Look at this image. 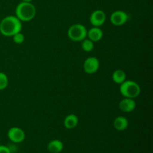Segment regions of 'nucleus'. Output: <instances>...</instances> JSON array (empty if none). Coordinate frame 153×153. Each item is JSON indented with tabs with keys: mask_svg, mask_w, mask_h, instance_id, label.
Returning a JSON list of instances; mask_svg holds the SVG:
<instances>
[{
	"mask_svg": "<svg viewBox=\"0 0 153 153\" xmlns=\"http://www.w3.org/2000/svg\"><path fill=\"white\" fill-rule=\"evenodd\" d=\"M82 48L85 52H91L94 49V43L88 38H85L82 41Z\"/></svg>",
	"mask_w": 153,
	"mask_h": 153,
	"instance_id": "obj_15",
	"label": "nucleus"
},
{
	"mask_svg": "<svg viewBox=\"0 0 153 153\" xmlns=\"http://www.w3.org/2000/svg\"><path fill=\"white\" fill-rule=\"evenodd\" d=\"M47 149L51 153H60L64 149V144L59 140H52L48 143Z\"/></svg>",
	"mask_w": 153,
	"mask_h": 153,
	"instance_id": "obj_13",
	"label": "nucleus"
},
{
	"mask_svg": "<svg viewBox=\"0 0 153 153\" xmlns=\"http://www.w3.org/2000/svg\"><path fill=\"white\" fill-rule=\"evenodd\" d=\"M83 68L88 74H94L100 68V61L96 57H89L84 62Z\"/></svg>",
	"mask_w": 153,
	"mask_h": 153,
	"instance_id": "obj_6",
	"label": "nucleus"
},
{
	"mask_svg": "<svg viewBox=\"0 0 153 153\" xmlns=\"http://www.w3.org/2000/svg\"><path fill=\"white\" fill-rule=\"evenodd\" d=\"M7 147H8L9 150H10V153H13L15 152H16L18 149L17 146H16V143H11V144H10L9 146H7Z\"/></svg>",
	"mask_w": 153,
	"mask_h": 153,
	"instance_id": "obj_18",
	"label": "nucleus"
},
{
	"mask_svg": "<svg viewBox=\"0 0 153 153\" xmlns=\"http://www.w3.org/2000/svg\"><path fill=\"white\" fill-rule=\"evenodd\" d=\"M106 14L103 10H96L90 16L91 24L94 27H100L105 22Z\"/></svg>",
	"mask_w": 153,
	"mask_h": 153,
	"instance_id": "obj_8",
	"label": "nucleus"
},
{
	"mask_svg": "<svg viewBox=\"0 0 153 153\" xmlns=\"http://www.w3.org/2000/svg\"><path fill=\"white\" fill-rule=\"evenodd\" d=\"M128 126V121L125 117L119 116L114 120V127L117 131H124Z\"/></svg>",
	"mask_w": 153,
	"mask_h": 153,
	"instance_id": "obj_12",
	"label": "nucleus"
},
{
	"mask_svg": "<svg viewBox=\"0 0 153 153\" xmlns=\"http://www.w3.org/2000/svg\"><path fill=\"white\" fill-rule=\"evenodd\" d=\"M13 40L16 44H21L25 40V37H24L23 34H22L21 32L16 33V34L13 36Z\"/></svg>",
	"mask_w": 153,
	"mask_h": 153,
	"instance_id": "obj_17",
	"label": "nucleus"
},
{
	"mask_svg": "<svg viewBox=\"0 0 153 153\" xmlns=\"http://www.w3.org/2000/svg\"><path fill=\"white\" fill-rule=\"evenodd\" d=\"M7 137L13 143H19L24 140L25 134L22 128L19 127H12L7 131Z\"/></svg>",
	"mask_w": 153,
	"mask_h": 153,
	"instance_id": "obj_5",
	"label": "nucleus"
},
{
	"mask_svg": "<svg viewBox=\"0 0 153 153\" xmlns=\"http://www.w3.org/2000/svg\"><path fill=\"white\" fill-rule=\"evenodd\" d=\"M119 108L122 111L130 113L135 109L136 102L134 99L125 98L120 102Z\"/></svg>",
	"mask_w": 153,
	"mask_h": 153,
	"instance_id": "obj_9",
	"label": "nucleus"
},
{
	"mask_svg": "<svg viewBox=\"0 0 153 153\" xmlns=\"http://www.w3.org/2000/svg\"><path fill=\"white\" fill-rule=\"evenodd\" d=\"M0 153H10V152L7 146H0Z\"/></svg>",
	"mask_w": 153,
	"mask_h": 153,
	"instance_id": "obj_19",
	"label": "nucleus"
},
{
	"mask_svg": "<svg viewBox=\"0 0 153 153\" xmlns=\"http://www.w3.org/2000/svg\"><path fill=\"white\" fill-rule=\"evenodd\" d=\"M140 87L134 81L125 80L120 87V92L125 98L134 99L140 94Z\"/></svg>",
	"mask_w": 153,
	"mask_h": 153,
	"instance_id": "obj_3",
	"label": "nucleus"
},
{
	"mask_svg": "<svg viewBox=\"0 0 153 153\" xmlns=\"http://www.w3.org/2000/svg\"><path fill=\"white\" fill-rule=\"evenodd\" d=\"M16 16L22 22H28L34 18L36 15V7L31 2L21 1L16 7Z\"/></svg>",
	"mask_w": 153,
	"mask_h": 153,
	"instance_id": "obj_2",
	"label": "nucleus"
},
{
	"mask_svg": "<svg viewBox=\"0 0 153 153\" xmlns=\"http://www.w3.org/2000/svg\"><path fill=\"white\" fill-rule=\"evenodd\" d=\"M8 85V78L7 75L4 73L0 72V91L5 89Z\"/></svg>",
	"mask_w": 153,
	"mask_h": 153,
	"instance_id": "obj_16",
	"label": "nucleus"
},
{
	"mask_svg": "<svg viewBox=\"0 0 153 153\" xmlns=\"http://www.w3.org/2000/svg\"><path fill=\"white\" fill-rule=\"evenodd\" d=\"M22 1H25V2H31L33 0H22Z\"/></svg>",
	"mask_w": 153,
	"mask_h": 153,
	"instance_id": "obj_20",
	"label": "nucleus"
},
{
	"mask_svg": "<svg viewBox=\"0 0 153 153\" xmlns=\"http://www.w3.org/2000/svg\"><path fill=\"white\" fill-rule=\"evenodd\" d=\"M87 37L88 39L92 40L94 43L95 42H98L101 40V39L103 37V31L100 27H94L93 26L92 28H90L87 33Z\"/></svg>",
	"mask_w": 153,
	"mask_h": 153,
	"instance_id": "obj_10",
	"label": "nucleus"
},
{
	"mask_svg": "<svg viewBox=\"0 0 153 153\" xmlns=\"http://www.w3.org/2000/svg\"><path fill=\"white\" fill-rule=\"evenodd\" d=\"M22 22L16 16H7L0 22V33L5 37H13L22 30Z\"/></svg>",
	"mask_w": 153,
	"mask_h": 153,
	"instance_id": "obj_1",
	"label": "nucleus"
},
{
	"mask_svg": "<svg viewBox=\"0 0 153 153\" xmlns=\"http://www.w3.org/2000/svg\"><path fill=\"white\" fill-rule=\"evenodd\" d=\"M126 73L122 70H116L112 74V79L114 82L118 85L122 84L126 80Z\"/></svg>",
	"mask_w": 153,
	"mask_h": 153,
	"instance_id": "obj_14",
	"label": "nucleus"
},
{
	"mask_svg": "<svg viewBox=\"0 0 153 153\" xmlns=\"http://www.w3.org/2000/svg\"><path fill=\"white\" fill-rule=\"evenodd\" d=\"M86 27L80 23H76L71 25L67 31V35L69 38L75 42H80L87 37Z\"/></svg>",
	"mask_w": 153,
	"mask_h": 153,
	"instance_id": "obj_4",
	"label": "nucleus"
},
{
	"mask_svg": "<svg viewBox=\"0 0 153 153\" xmlns=\"http://www.w3.org/2000/svg\"><path fill=\"white\" fill-rule=\"evenodd\" d=\"M128 19V16L127 13L120 10L114 11L110 16L111 22L116 26H120V25H124L127 22Z\"/></svg>",
	"mask_w": 153,
	"mask_h": 153,
	"instance_id": "obj_7",
	"label": "nucleus"
},
{
	"mask_svg": "<svg viewBox=\"0 0 153 153\" xmlns=\"http://www.w3.org/2000/svg\"><path fill=\"white\" fill-rule=\"evenodd\" d=\"M78 123H79V118L74 114H70L64 118V126L67 129H73L77 126Z\"/></svg>",
	"mask_w": 153,
	"mask_h": 153,
	"instance_id": "obj_11",
	"label": "nucleus"
}]
</instances>
